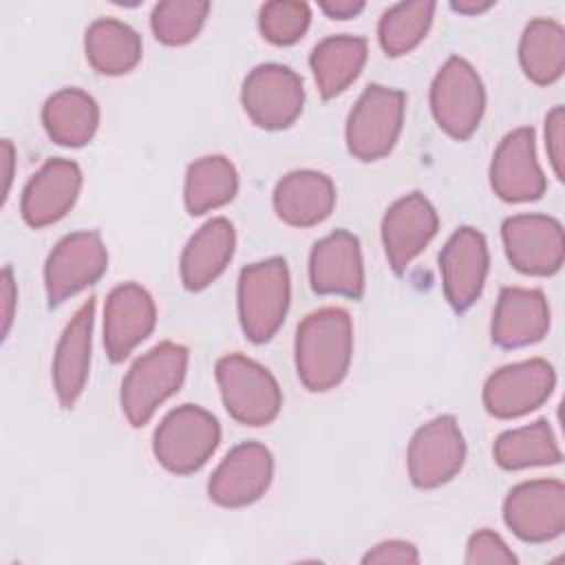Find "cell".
<instances>
[{
    "instance_id": "cell-1",
    "label": "cell",
    "mask_w": 565,
    "mask_h": 565,
    "mask_svg": "<svg viewBox=\"0 0 565 565\" xmlns=\"http://www.w3.org/2000/svg\"><path fill=\"white\" fill-rule=\"evenodd\" d=\"M353 351L351 316L340 307L309 313L296 331V371L300 382L322 393L342 382Z\"/></svg>"
},
{
    "instance_id": "cell-2",
    "label": "cell",
    "mask_w": 565,
    "mask_h": 565,
    "mask_svg": "<svg viewBox=\"0 0 565 565\" xmlns=\"http://www.w3.org/2000/svg\"><path fill=\"white\" fill-rule=\"evenodd\" d=\"M188 369V349L161 342L141 355L121 382V411L132 426H143L159 404L179 391Z\"/></svg>"
},
{
    "instance_id": "cell-3",
    "label": "cell",
    "mask_w": 565,
    "mask_h": 565,
    "mask_svg": "<svg viewBox=\"0 0 565 565\" xmlns=\"http://www.w3.org/2000/svg\"><path fill=\"white\" fill-rule=\"evenodd\" d=\"M221 428L212 413L201 406L183 404L170 411L154 430L152 450L157 461L174 472H196L216 450Z\"/></svg>"
},
{
    "instance_id": "cell-4",
    "label": "cell",
    "mask_w": 565,
    "mask_h": 565,
    "mask_svg": "<svg viewBox=\"0 0 565 565\" xmlns=\"http://www.w3.org/2000/svg\"><path fill=\"white\" fill-rule=\"evenodd\" d=\"M289 269L278 256L247 265L238 276V316L252 342H267L285 320Z\"/></svg>"
},
{
    "instance_id": "cell-5",
    "label": "cell",
    "mask_w": 565,
    "mask_h": 565,
    "mask_svg": "<svg viewBox=\"0 0 565 565\" xmlns=\"http://www.w3.org/2000/svg\"><path fill=\"white\" fill-rule=\"evenodd\" d=\"M216 382L227 413L245 426H265L276 419L282 395L274 375L258 362L230 353L216 362Z\"/></svg>"
},
{
    "instance_id": "cell-6",
    "label": "cell",
    "mask_w": 565,
    "mask_h": 565,
    "mask_svg": "<svg viewBox=\"0 0 565 565\" xmlns=\"http://www.w3.org/2000/svg\"><path fill=\"white\" fill-rule=\"evenodd\" d=\"M406 95L395 88L371 84L360 95L347 119V148L360 161L386 157L404 121Z\"/></svg>"
},
{
    "instance_id": "cell-7",
    "label": "cell",
    "mask_w": 565,
    "mask_h": 565,
    "mask_svg": "<svg viewBox=\"0 0 565 565\" xmlns=\"http://www.w3.org/2000/svg\"><path fill=\"white\" fill-rule=\"evenodd\" d=\"M430 108L435 121L455 139H468L483 115L486 90L463 57H450L433 79Z\"/></svg>"
},
{
    "instance_id": "cell-8",
    "label": "cell",
    "mask_w": 565,
    "mask_h": 565,
    "mask_svg": "<svg viewBox=\"0 0 565 565\" xmlns=\"http://www.w3.org/2000/svg\"><path fill=\"white\" fill-rule=\"evenodd\" d=\"M241 102L258 128L282 130L302 113V79L289 66L260 64L245 77Z\"/></svg>"
},
{
    "instance_id": "cell-9",
    "label": "cell",
    "mask_w": 565,
    "mask_h": 565,
    "mask_svg": "<svg viewBox=\"0 0 565 565\" xmlns=\"http://www.w3.org/2000/svg\"><path fill=\"white\" fill-rule=\"evenodd\" d=\"M108 252L97 232H73L64 236L46 258L44 285L49 305L55 307L102 278Z\"/></svg>"
},
{
    "instance_id": "cell-10",
    "label": "cell",
    "mask_w": 565,
    "mask_h": 565,
    "mask_svg": "<svg viewBox=\"0 0 565 565\" xmlns=\"http://www.w3.org/2000/svg\"><path fill=\"white\" fill-rule=\"evenodd\" d=\"M505 525L527 543L556 539L565 530V486L534 479L514 486L503 501Z\"/></svg>"
},
{
    "instance_id": "cell-11",
    "label": "cell",
    "mask_w": 565,
    "mask_h": 565,
    "mask_svg": "<svg viewBox=\"0 0 565 565\" xmlns=\"http://www.w3.org/2000/svg\"><path fill=\"white\" fill-rule=\"evenodd\" d=\"M466 441L452 415H441L419 426L408 444V477L417 488H437L463 466Z\"/></svg>"
},
{
    "instance_id": "cell-12",
    "label": "cell",
    "mask_w": 565,
    "mask_h": 565,
    "mask_svg": "<svg viewBox=\"0 0 565 565\" xmlns=\"http://www.w3.org/2000/svg\"><path fill=\"white\" fill-rule=\"evenodd\" d=\"M501 236L508 260L521 274L550 276L561 269L565 241L556 218L545 214H516L503 221Z\"/></svg>"
},
{
    "instance_id": "cell-13",
    "label": "cell",
    "mask_w": 565,
    "mask_h": 565,
    "mask_svg": "<svg viewBox=\"0 0 565 565\" xmlns=\"http://www.w3.org/2000/svg\"><path fill=\"white\" fill-rule=\"evenodd\" d=\"M552 364L541 358L514 362L494 371L483 386V406L499 419L521 417L539 408L554 391Z\"/></svg>"
},
{
    "instance_id": "cell-14",
    "label": "cell",
    "mask_w": 565,
    "mask_h": 565,
    "mask_svg": "<svg viewBox=\"0 0 565 565\" xmlns=\"http://www.w3.org/2000/svg\"><path fill=\"white\" fill-rule=\"evenodd\" d=\"M274 475V457L258 441L232 448L214 470L207 492L223 508H243L265 494Z\"/></svg>"
},
{
    "instance_id": "cell-15",
    "label": "cell",
    "mask_w": 565,
    "mask_h": 565,
    "mask_svg": "<svg viewBox=\"0 0 565 565\" xmlns=\"http://www.w3.org/2000/svg\"><path fill=\"white\" fill-rule=\"evenodd\" d=\"M309 280L316 294L360 300L364 294V263L358 236L335 230L318 241L309 256Z\"/></svg>"
},
{
    "instance_id": "cell-16",
    "label": "cell",
    "mask_w": 565,
    "mask_h": 565,
    "mask_svg": "<svg viewBox=\"0 0 565 565\" xmlns=\"http://www.w3.org/2000/svg\"><path fill=\"white\" fill-rule=\"evenodd\" d=\"M444 296L455 311H466L481 294L488 274V245L475 227H459L439 254Z\"/></svg>"
},
{
    "instance_id": "cell-17",
    "label": "cell",
    "mask_w": 565,
    "mask_h": 565,
    "mask_svg": "<svg viewBox=\"0 0 565 565\" xmlns=\"http://www.w3.org/2000/svg\"><path fill=\"white\" fill-rule=\"evenodd\" d=\"M437 225L439 218L433 203L419 192L402 196L386 210L382 218V243L395 274H402L430 243Z\"/></svg>"
},
{
    "instance_id": "cell-18",
    "label": "cell",
    "mask_w": 565,
    "mask_h": 565,
    "mask_svg": "<svg viewBox=\"0 0 565 565\" xmlns=\"http://www.w3.org/2000/svg\"><path fill=\"white\" fill-rule=\"evenodd\" d=\"M490 183L494 194L508 203L536 201L545 192L532 128H516L503 137L492 157Z\"/></svg>"
},
{
    "instance_id": "cell-19",
    "label": "cell",
    "mask_w": 565,
    "mask_h": 565,
    "mask_svg": "<svg viewBox=\"0 0 565 565\" xmlns=\"http://www.w3.org/2000/svg\"><path fill=\"white\" fill-rule=\"evenodd\" d=\"M152 296L137 282L115 287L104 307V347L113 362H121L154 329Z\"/></svg>"
},
{
    "instance_id": "cell-20",
    "label": "cell",
    "mask_w": 565,
    "mask_h": 565,
    "mask_svg": "<svg viewBox=\"0 0 565 565\" xmlns=\"http://www.w3.org/2000/svg\"><path fill=\"white\" fill-rule=\"evenodd\" d=\"M82 188V170L71 159H49L22 192V218L31 227L60 221L75 203Z\"/></svg>"
},
{
    "instance_id": "cell-21",
    "label": "cell",
    "mask_w": 565,
    "mask_h": 565,
    "mask_svg": "<svg viewBox=\"0 0 565 565\" xmlns=\"http://www.w3.org/2000/svg\"><path fill=\"white\" fill-rule=\"evenodd\" d=\"M550 329V307L541 289L503 287L492 316V342L519 349L539 342Z\"/></svg>"
},
{
    "instance_id": "cell-22",
    "label": "cell",
    "mask_w": 565,
    "mask_h": 565,
    "mask_svg": "<svg viewBox=\"0 0 565 565\" xmlns=\"http://www.w3.org/2000/svg\"><path fill=\"white\" fill-rule=\"evenodd\" d=\"M95 298H88L64 327L53 358V384L64 408H73L82 395L90 366Z\"/></svg>"
},
{
    "instance_id": "cell-23",
    "label": "cell",
    "mask_w": 565,
    "mask_h": 565,
    "mask_svg": "<svg viewBox=\"0 0 565 565\" xmlns=\"http://www.w3.org/2000/svg\"><path fill=\"white\" fill-rule=\"evenodd\" d=\"M335 205L331 179L316 170H294L274 190V210L280 221L294 227L322 223Z\"/></svg>"
},
{
    "instance_id": "cell-24",
    "label": "cell",
    "mask_w": 565,
    "mask_h": 565,
    "mask_svg": "<svg viewBox=\"0 0 565 565\" xmlns=\"http://www.w3.org/2000/svg\"><path fill=\"white\" fill-rule=\"evenodd\" d=\"M236 245L234 227L227 218H212L192 234L181 254V280L190 291L205 289L227 267Z\"/></svg>"
},
{
    "instance_id": "cell-25",
    "label": "cell",
    "mask_w": 565,
    "mask_h": 565,
    "mask_svg": "<svg viewBox=\"0 0 565 565\" xmlns=\"http://www.w3.org/2000/svg\"><path fill=\"white\" fill-rule=\"evenodd\" d=\"M42 124L60 146H84L93 139L99 124L97 102L79 88H62L42 108Z\"/></svg>"
},
{
    "instance_id": "cell-26",
    "label": "cell",
    "mask_w": 565,
    "mask_h": 565,
    "mask_svg": "<svg viewBox=\"0 0 565 565\" xmlns=\"http://www.w3.org/2000/svg\"><path fill=\"white\" fill-rule=\"evenodd\" d=\"M366 62V40L358 35H331L316 44L309 64L324 99L340 95L360 75Z\"/></svg>"
},
{
    "instance_id": "cell-27",
    "label": "cell",
    "mask_w": 565,
    "mask_h": 565,
    "mask_svg": "<svg viewBox=\"0 0 565 565\" xmlns=\"http://www.w3.org/2000/svg\"><path fill=\"white\" fill-rule=\"evenodd\" d=\"M84 49L90 66L104 75H124L141 60L139 33L113 18L95 20L86 29Z\"/></svg>"
},
{
    "instance_id": "cell-28",
    "label": "cell",
    "mask_w": 565,
    "mask_h": 565,
    "mask_svg": "<svg viewBox=\"0 0 565 565\" xmlns=\"http://www.w3.org/2000/svg\"><path fill=\"white\" fill-rule=\"evenodd\" d=\"M238 190V174L230 159L221 154L201 157L188 166L183 201L192 216L205 214L234 199Z\"/></svg>"
},
{
    "instance_id": "cell-29",
    "label": "cell",
    "mask_w": 565,
    "mask_h": 565,
    "mask_svg": "<svg viewBox=\"0 0 565 565\" xmlns=\"http://www.w3.org/2000/svg\"><path fill=\"white\" fill-rule=\"evenodd\" d=\"M519 60L525 75L534 84H552L565 68V31L558 22L547 18L532 20L519 44Z\"/></svg>"
},
{
    "instance_id": "cell-30",
    "label": "cell",
    "mask_w": 565,
    "mask_h": 565,
    "mask_svg": "<svg viewBox=\"0 0 565 565\" xmlns=\"http://www.w3.org/2000/svg\"><path fill=\"white\" fill-rule=\"evenodd\" d=\"M494 459L505 470L550 466L561 461V448L545 419L508 430L494 441Z\"/></svg>"
},
{
    "instance_id": "cell-31",
    "label": "cell",
    "mask_w": 565,
    "mask_h": 565,
    "mask_svg": "<svg viewBox=\"0 0 565 565\" xmlns=\"http://www.w3.org/2000/svg\"><path fill=\"white\" fill-rule=\"evenodd\" d=\"M435 13V2L417 0V2H399L386 9L380 18L377 35L382 49L397 57L413 51L426 35Z\"/></svg>"
},
{
    "instance_id": "cell-32",
    "label": "cell",
    "mask_w": 565,
    "mask_h": 565,
    "mask_svg": "<svg viewBox=\"0 0 565 565\" xmlns=\"http://www.w3.org/2000/svg\"><path fill=\"white\" fill-rule=\"evenodd\" d=\"M210 11L203 0H166L152 9V33L168 46H181L196 38Z\"/></svg>"
},
{
    "instance_id": "cell-33",
    "label": "cell",
    "mask_w": 565,
    "mask_h": 565,
    "mask_svg": "<svg viewBox=\"0 0 565 565\" xmlns=\"http://www.w3.org/2000/svg\"><path fill=\"white\" fill-rule=\"evenodd\" d=\"M311 20V11L307 2L298 0H274L265 2L258 13V26L265 40L278 46H287L298 42Z\"/></svg>"
},
{
    "instance_id": "cell-34",
    "label": "cell",
    "mask_w": 565,
    "mask_h": 565,
    "mask_svg": "<svg viewBox=\"0 0 565 565\" xmlns=\"http://www.w3.org/2000/svg\"><path fill=\"white\" fill-rule=\"evenodd\" d=\"M468 565H514L516 556L492 530H479L470 536L466 547Z\"/></svg>"
},
{
    "instance_id": "cell-35",
    "label": "cell",
    "mask_w": 565,
    "mask_h": 565,
    "mask_svg": "<svg viewBox=\"0 0 565 565\" xmlns=\"http://www.w3.org/2000/svg\"><path fill=\"white\" fill-rule=\"evenodd\" d=\"M364 565L373 563V565H386V563H399V565H415L419 563V554L417 547L408 541H382L375 547H371L364 558Z\"/></svg>"
},
{
    "instance_id": "cell-36",
    "label": "cell",
    "mask_w": 565,
    "mask_h": 565,
    "mask_svg": "<svg viewBox=\"0 0 565 565\" xmlns=\"http://www.w3.org/2000/svg\"><path fill=\"white\" fill-rule=\"evenodd\" d=\"M563 126H565V110L563 106H554L545 119V148L550 154V163L554 174L563 181Z\"/></svg>"
},
{
    "instance_id": "cell-37",
    "label": "cell",
    "mask_w": 565,
    "mask_h": 565,
    "mask_svg": "<svg viewBox=\"0 0 565 565\" xmlns=\"http://www.w3.org/2000/svg\"><path fill=\"white\" fill-rule=\"evenodd\" d=\"M0 287H2V338H7L13 320V307H15V282H13L11 267L2 269Z\"/></svg>"
},
{
    "instance_id": "cell-38",
    "label": "cell",
    "mask_w": 565,
    "mask_h": 565,
    "mask_svg": "<svg viewBox=\"0 0 565 565\" xmlns=\"http://www.w3.org/2000/svg\"><path fill=\"white\" fill-rule=\"evenodd\" d=\"M320 9L333 20H349L364 9L362 0H322Z\"/></svg>"
},
{
    "instance_id": "cell-39",
    "label": "cell",
    "mask_w": 565,
    "mask_h": 565,
    "mask_svg": "<svg viewBox=\"0 0 565 565\" xmlns=\"http://www.w3.org/2000/svg\"><path fill=\"white\" fill-rule=\"evenodd\" d=\"M494 2L490 0H459V2H452L450 7L459 13H466V15H477V13H483L492 7Z\"/></svg>"
},
{
    "instance_id": "cell-40",
    "label": "cell",
    "mask_w": 565,
    "mask_h": 565,
    "mask_svg": "<svg viewBox=\"0 0 565 565\" xmlns=\"http://www.w3.org/2000/svg\"><path fill=\"white\" fill-rule=\"evenodd\" d=\"M2 163H4V194H2V199H7L11 177H13V146H11L9 139L2 141Z\"/></svg>"
}]
</instances>
